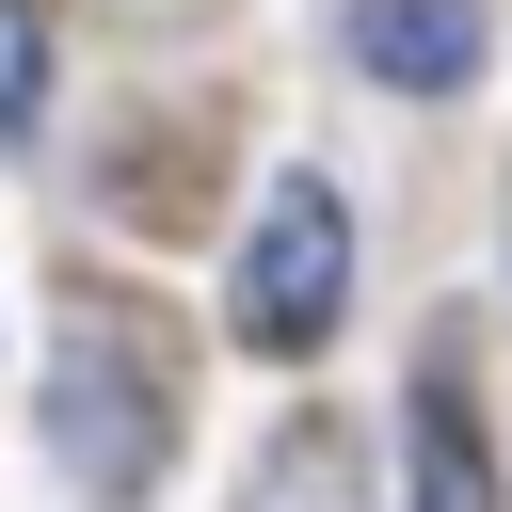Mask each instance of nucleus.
<instances>
[{"instance_id":"7ed1b4c3","label":"nucleus","mask_w":512,"mask_h":512,"mask_svg":"<svg viewBox=\"0 0 512 512\" xmlns=\"http://www.w3.org/2000/svg\"><path fill=\"white\" fill-rule=\"evenodd\" d=\"M352 64L400 96H464L480 80V0H352Z\"/></svg>"},{"instance_id":"423d86ee","label":"nucleus","mask_w":512,"mask_h":512,"mask_svg":"<svg viewBox=\"0 0 512 512\" xmlns=\"http://www.w3.org/2000/svg\"><path fill=\"white\" fill-rule=\"evenodd\" d=\"M32 112H48V16H32V0H0V144H16Z\"/></svg>"},{"instance_id":"39448f33","label":"nucleus","mask_w":512,"mask_h":512,"mask_svg":"<svg viewBox=\"0 0 512 512\" xmlns=\"http://www.w3.org/2000/svg\"><path fill=\"white\" fill-rule=\"evenodd\" d=\"M240 512H352V432H336V416H288V432L256 448Z\"/></svg>"},{"instance_id":"20e7f679","label":"nucleus","mask_w":512,"mask_h":512,"mask_svg":"<svg viewBox=\"0 0 512 512\" xmlns=\"http://www.w3.org/2000/svg\"><path fill=\"white\" fill-rule=\"evenodd\" d=\"M400 448H416V512H496V464H480V416H464V384H448V368L416 384Z\"/></svg>"},{"instance_id":"f257e3e1","label":"nucleus","mask_w":512,"mask_h":512,"mask_svg":"<svg viewBox=\"0 0 512 512\" xmlns=\"http://www.w3.org/2000/svg\"><path fill=\"white\" fill-rule=\"evenodd\" d=\"M48 448L80 496H144L160 448H176V384H160V336L112 320V304H64L48 336Z\"/></svg>"},{"instance_id":"f03ea898","label":"nucleus","mask_w":512,"mask_h":512,"mask_svg":"<svg viewBox=\"0 0 512 512\" xmlns=\"http://www.w3.org/2000/svg\"><path fill=\"white\" fill-rule=\"evenodd\" d=\"M336 304H352V208H336L320 176H272V192H256V224H240L224 320H240V352L304 368V352L336 336Z\"/></svg>"}]
</instances>
